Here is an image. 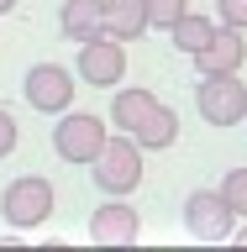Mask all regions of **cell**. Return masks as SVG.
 <instances>
[{
	"mask_svg": "<svg viewBox=\"0 0 247 252\" xmlns=\"http://www.w3.org/2000/svg\"><path fill=\"white\" fill-rule=\"evenodd\" d=\"M90 173H95V184H100V194H132V189L142 184V147H137V137H126V131L106 137V147L95 153Z\"/></svg>",
	"mask_w": 247,
	"mask_h": 252,
	"instance_id": "1",
	"label": "cell"
},
{
	"mask_svg": "<svg viewBox=\"0 0 247 252\" xmlns=\"http://www.w3.org/2000/svg\"><path fill=\"white\" fill-rule=\"evenodd\" d=\"M53 205H58V194H53V184H47L42 173H21V179H11V184L0 189V216H5V226H16V231L42 226V220L53 216Z\"/></svg>",
	"mask_w": 247,
	"mask_h": 252,
	"instance_id": "2",
	"label": "cell"
},
{
	"mask_svg": "<svg viewBox=\"0 0 247 252\" xmlns=\"http://www.w3.org/2000/svg\"><path fill=\"white\" fill-rule=\"evenodd\" d=\"M106 137H110V126L100 121V116H90V110H63L58 116V126H53V153L63 158V163H79V168H90L95 163V153L106 147Z\"/></svg>",
	"mask_w": 247,
	"mask_h": 252,
	"instance_id": "3",
	"label": "cell"
},
{
	"mask_svg": "<svg viewBox=\"0 0 247 252\" xmlns=\"http://www.w3.org/2000/svg\"><path fill=\"white\" fill-rule=\"evenodd\" d=\"M195 110H200L211 126L247 121V84H242V74H200V84H195Z\"/></svg>",
	"mask_w": 247,
	"mask_h": 252,
	"instance_id": "4",
	"label": "cell"
},
{
	"mask_svg": "<svg viewBox=\"0 0 247 252\" xmlns=\"http://www.w3.org/2000/svg\"><path fill=\"white\" fill-rule=\"evenodd\" d=\"M74 79H84L90 90H116L126 79V42L121 37H90V42H79V58H74Z\"/></svg>",
	"mask_w": 247,
	"mask_h": 252,
	"instance_id": "5",
	"label": "cell"
},
{
	"mask_svg": "<svg viewBox=\"0 0 247 252\" xmlns=\"http://www.w3.org/2000/svg\"><path fill=\"white\" fill-rule=\"evenodd\" d=\"M74 74L63 68V63H32L27 79H21V94H27L32 110H42V116H63V110L74 105Z\"/></svg>",
	"mask_w": 247,
	"mask_h": 252,
	"instance_id": "6",
	"label": "cell"
},
{
	"mask_svg": "<svg viewBox=\"0 0 247 252\" xmlns=\"http://www.w3.org/2000/svg\"><path fill=\"white\" fill-rule=\"evenodd\" d=\"M184 226L189 236H200V242H226L237 231V210L221 200V189H195L184 200Z\"/></svg>",
	"mask_w": 247,
	"mask_h": 252,
	"instance_id": "7",
	"label": "cell"
},
{
	"mask_svg": "<svg viewBox=\"0 0 247 252\" xmlns=\"http://www.w3.org/2000/svg\"><path fill=\"white\" fill-rule=\"evenodd\" d=\"M137 236H142V220L126 205V194H106V205L90 216V242H100V247H132Z\"/></svg>",
	"mask_w": 247,
	"mask_h": 252,
	"instance_id": "8",
	"label": "cell"
},
{
	"mask_svg": "<svg viewBox=\"0 0 247 252\" xmlns=\"http://www.w3.org/2000/svg\"><path fill=\"white\" fill-rule=\"evenodd\" d=\"M242 63H247V42H242L237 27H216V37L195 53L200 74H242Z\"/></svg>",
	"mask_w": 247,
	"mask_h": 252,
	"instance_id": "9",
	"label": "cell"
},
{
	"mask_svg": "<svg viewBox=\"0 0 247 252\" xmlns=\"http://www.w3.org/2000/svg\"><path fill=\"white\" fill-rule=\"evenodd\" d=\"M58 27L69 42H90L106 32V0H63L58 11Z\"/></svg>",
	"mask_w": 247,
	"mask_h": 252,
	"instance_id": "10",
	"label": "cell"
},
{
	"mask_svg": "<svg viewBox=\"0 0 247 252\" xmlns=\"http://www.w3.org/2000/svg\"><path fill=\"white\" fill-rule=\"evenodd\" d=\"M153 105H158L153 90H142V84H121V90H116V100H110V126L132 137V131L147 121V110H153Z\"/></svg>",
	"mask_w": 247,
	"mask_h": 252,
	"instance_id": "11",
	"label": "cell"
},
{
	"mask_svg": "<svg viewBox=\"0 0 247 252\" xmlns=\"http://www.w3.org/2000/svg\"><path fill=\"white\" fill-rule=\"evenodd\" d=\"M132 137H137L142 153H163V147H174V142H179V116H174V110L158 100V105L147 110V121H142Z\"/></svg>",
	"mask_w": 247,
	"mask_h": 252,
	"instance_id": "12",
	"label": "cell"
},
{
	"mask_svg": "<svg viewBox=\"0 0 247 252\" xmlns=\"http://www.w3.org/2000/svg\"><path fill=\"white\" fill-rule=\"evenodd\" d=\"M106 32L121 42H137L147 27V0H106Z\"/></svg>",
	"mask_w": 247,
	"mask_h": 252,
	"instance_id": "13",
	"label": "cell"
},
{
	"mask_svg": "<svg viewBox=\"0 0 247 252\" xmlns=\"http://www.w3.org/2000/svg\"><path fill=\"white\" fill-rule=\"evenodd\" d=\"M211 37H216V21H211V16H200V11H184V16L169 27V42L179 47V53H189V58H195Z\"/></svg>",
	"mask_w": 247,
	"mask_h": 252,
	"instance_id": "14",
	"label": "cell"
},
{
	"mask_svg": "<svg viewBox=\"0 0 247 252\" xmlns=\"http://www.w3.org/2000/svg\"><path fill=\"white\" fill-rule=\"evenodd\" d=\"M221 200L237 210V220H247V168H226V179H221Z\"/></svg>",
	"mask_w": 247,
	"mask_h": 252,
	"instance_id": "15",
	"label": "cell"
},
{
	"mask_svg": "<svg viewBox=\"0 0 247 252\" xmlns=\"http://www.w3.org/2000/svg\"><path fill=\"white\" fill-rule=\"evenodd\" d=\"M189 11V0H147V27H158V32H169L179 16Z\"/></svg>",
	"mask_w": 247,
	"mask_h": 252,
	"instance_id": "16",
	"label": "cell"
},
{
	"mask_svg": "<svg viewBox=\"0 0 247 252\" xmlns=\"http://www.w3.org/2000/svg\"><path fill=\"white\" fill-rule=\"evenodd\" d=\"M216 16H221V27L247 32V0H216Z\"/></svg>",
	"mask_w": 247,
	"mask_h": 252,
	"instance_id": "17",
	"label": "cell"
},
{
	"mask_svg": "<svg viewBox=\"0 0 247 252\" xmlns=\"http://www.w3.org/2000/svg\"><path fill=\"white\" fill-rule=\"evenodd\" d=\"M16 142H21V126H16L11 110H0V158H11V153H16Z\"/></svg>",
	"mask_w": 247,
	"mask_h": 252,
	"instance_id": "18",
	"label": "cell"
},
{
	"mask_svg": "<svg viewBox=\"0 0 247 252\" xmlns=\"http://www.w3.org/2000/svg\"><path fill=\"white\" fill-rule=\"evenodd\" d=\"M5 11H16V0H0V16H5Z\"/></svg>",
	"mask_w": 247,
	"mask_h": 252,
	"instance_id": "19",
	"label": "cell"
},
{
	"mask_svg": "<svg viewBox=\"0 0 247 252\" xmlns=\"http://www.w3.org/2000/svg\"><path fill=\"white\" fill-rule=\"evenodd\" d=\"M232 236H237V242H247V226H237V231H232Z\"/></svg>",
	"mask_w": 247,
	"mask_h": 252,
	"instance_id": "20",
	"label": "cell"
}]
</instances>
